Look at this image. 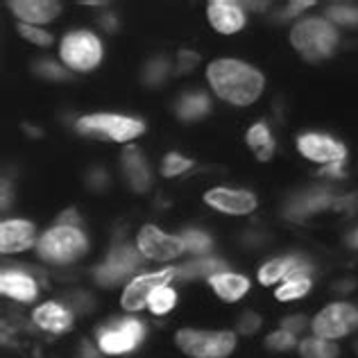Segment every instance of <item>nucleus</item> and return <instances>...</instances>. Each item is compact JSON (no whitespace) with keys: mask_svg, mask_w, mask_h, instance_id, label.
Segmentation results:
<instances>
[{"mask_svg":"<svg viewBox=\"0 0 358 358\" xmlns=\"http://www.w3.org/2000/svg\"><path fill=\"white\" fill-rule=\"evenodd\" d=\"M122 173H125L127 182L131 184V188L138 193L148 191L150 186V171L143 162V157H141L138 150L134 148H127L125 155H122Z\"/></svg>","mask_w":358,"mask_h":358,"instance_id":"21","label":"nucleus"},{"mask_svg":"<svg viewBox=\"0 0 358 358\" xmlns=\"http://www.w3.org/2000/svg\"><path fill=\"white\" fill-rule=\"evenodd\" d=\"M304 322L306 320L304 317H288V320H284V327L281 329H288V331H299V329H304Z\"/></svg>","mask_w":358,"mask_h":358,"instance_id":"34","label":"nucleus"},{"mask_svg":"<svg viewBox=\"0 0 358 358\" xmlns=\"http://www.w3.org/2000/svg\"><path fill=\"white\" fill-rule=\"evenodd\" d=\"M34 243V224L27 220H5L0 224V250L3 254H16L30 250Z\"/></svg>","mask_w":358,"mask_h":358,"instance_id":"17","label":"nucleus"},{"mask_svg":"<svg viewBox=\"0 0 358 358\" xmlns=\"http://www.w3.org/2000/svg\"><path fill=\"white\" fill-rule=\"evenodd\" d=\"M297 150L301 157H306L308 162L322 164L327 168L341 166L345 162V145L338 143L336 138L324 136V134H304L297 138Z\"/></svg>","mask_w":358,"mask_h":358,"instance_id":"11","label":"nucleus"},{"mask_svg":"<svg viewBox=\"0 0 358 358\" xmlns=\"http://www.w3.org/2000/svg\"><path fill=\"white\" fill-rule=\"evenodd\" d=\"M191 166H193L191 159H186V157H182V155L171 152V155H166V159H164L162 173H164V177H177V175L186 173Z\"/></svg>","mask_w":358,"mask_h":358,"instance_id":"30","label":"nucleus"},{"mask_svg":"<svg viewBox=\"0 0 358 358\" xmlns=\"http://www.w3.org/2000/svg\"><path fill=\"white\" fill-rule=\"evenodd\" d=\"M175 277H177V270L175 268H168V270H162V272H150V275L134 277L125 286V290H122V299H120L122 308H125V310H138V308L148 306L150 295H152L157 288L168 286V284H171V279H175Z\"/></svg>","mask_w":358,"mask_h":358,"instance_id":"9","label":"nucleus"},{"mask_svg":"<svg viewBox=\"0 0 358 358\" xmlns=\"http://www.w3.org/2000/svg\"><path fill=\"white\" fill-rule=\"evenodd\" d=\"M204 204L224 215H248L257 209V197L250 191H234V188H211L204 193Z\"/></svg>","mask_w":358,"mask_h":358,"instance_id":"13","label":"nucleus"},{"mask_svg":"<svg viewBox=\"0 0 358 358\" xmlns=\"http://www.w3.org/2000/svg\"><path fill=\"white\" fill-rule=\"evenodd\" d=\"M141 257H143V254H141L136 248H127V245L116 248L109 254L105 266L96 272L98 281L102 286H114L118 281L127 279L129 275H134L136 268L141 266Z\"/></svg>","mask_w":358,"mask_h":358,"instance_id":"12","label":"nucleus"},{"mask_svg":"<svg viewBox=\"0 0 358 358\" xmlns=\"http://www.w3.org/2000/svg\"><path fill=\"white\" fill-rule=\"evenodd\" d=\"M331 204H336L334 202V195H329L324 191L310 193V195H304L297 202L295 213H299V215H310V213H317V211H322V209H329Z\"/></svg>","mask_w":358,"mask_h":358,"instance_id":"24","label":"nucleus"},{"mask_svg":"<svg viewBox=\"0 0 358 358\" xmlns=\"http://www.w3.org/2000/svg\"><path fill=\"white\" fill-rule=\"evenodd\" d=\"M327 16H329V21L338 25H347V27L358 25V9L352 5H331Z\"/></svg>","mask_w":358,"mask_h":358,"instance_id":"29","label":"nucleus"},{"mask_svg":"<svg viewBox=\"0 0 358 358\" xmlns=\"http://www.w3.org/2000/svg\"><path fill=\"white\" fill-rule=\"evenodd\" d=\"M209 284L213 293L224 301H238L250 290V279L243 275H234V272H215L209 277Z\"/></svg>","mask_w":358,"mask_h":358,"instance_id":"20","label":"nucleus"},{"mask_svg":"<svg viewBox=\"0 0 358 358\" xmlns=\"http://www.w3.org/2000/svg\"><path fill=\"white\" fill-rule=\"evenodd\" d=\"M136 250L150 261H171L186 252V243L182 236H171L155 224H145L136 236Z\"/></svg>","mask_w":358,"mask_h":358,"instance_id":"8","label":"nucleus"},{"mask_svg":"<svg viewBox=\"0 0 358 358\" xmlns=\"http://www.w3.org/2000/svg\"><path fill=\"white\" fill-rule=\"evenodd\" d=\"M241 327H243V331H245V334H252L254 329L259 327V317H257V315H252V313H250V315H245Z\"/></svg>","mask_w":358,"mask_h":358,"instance_id":"35","label":"nucleus"},{"mask_svg":"<svg viewBox=\"0 0 358 358\" xmlns=\"http://www.w3.org/2000/svg\"><path fill=\"white\" fill-rule=\"evenodd\" d=\"M310 290V277H299V279H286L284 284L277 288L275 297L279 301H290V299H299L304 297Z\"/></svg>","mask_w":358,"mask_h":358,"instance_id":"26","label":"nucleus"},{"mask_svg":"<svg viewBox=\"0 0 358 358\" xmlns=\"http://www.w3.org/2000/svg\"><path fill=\"white\" fill-rule=\"evenodd\" d=\"M32 322L48 334H64L73 327V313L57 301H48L34 308Z\"/></svg>","mask_w":358,"mask_h":358,"instance_id":"18","label":"nucleus"},{"mask_svg":"<svg viewBox=\"0 0 358 358\" xmlns=\"http://www.w3.org/2000/svg\"><path fill=\"white\" fill-rule=\"evenodd\" d=\"M290 41L310 62L329 57L338 45V30L329 18H306L293 27Z\"/></svg>","mask_w":358,"mask_h":358,"instance_id":"2","label":"nucleus"},{"mask_svg":"<svg viewBox=\"0 0 358 358\" xmlns=\"http://www.w3.org/2000/svg\"><path fill=\"white\" fill-rule=\"evenodd\" d=\"M177 304V293L171 288V286H162V288H157L152 295H150L148 299V308L152 310L155 315H164L168 313L173 306Z\"/></svg>","mask_w":358,"mask_h":358,"instance_id":"25","label":"nucleus"},{"mask_svg":"<svg viewBox=\"0 0 358 358\" xmlns=\"http://www.w3.org/2000/svg\"><path fill=\"white\" fill-rule=\"evenodd\" d=\"M224 263L222 261H215V259H202V261H195V263H188V266L179 268L177 270V277L184 275V277H200V275H206L211 277L215 272H222Z\"/></svg>","mask_w":358,"mask_h":358,"instance_id":"27","label":"nucleus"},{"mask_svg":"<svg viewBox=\"0 0 358 358\" xmlns=\"http://www.w3.org/2000/svg\"><path fill=\"white\" fill-rule=\"evenodd\" d=\"M248 145L254 150V155H257L261 162H268L272 157V152H275V138H272V131L268 129L266 122H257V125L250 127Z\"/></svg>","mask_w":358,"mask_h":358,"instance_id":"22","label":"nucleus"},{"mask_svg":"<svg viewBox=\"0 0 358 358\" xmlns=\"http://www.w3.org/2000/svg\"><path fill=\"white\" fill-rule=\"evenodd\" d=\"M352 243H354V245H356V248H358V231H356V234H354V236H352Z\"/></svg>","mask_w":358,"mask_h":358,"instance_id":"37","label":"nucleus"},{"mask_svg":"<svg viewBox=\"0 0 358 358\" xmlns=\"http://www.w3.org/2000/svg\"><path fill=\"white\" fill-rule=\"evenodd\" d=\"M266 345H268V350L288 352V350H293V347L297 345V341H295V334L293 331H288V329H279V331L268 336Z\"/></svg>","mask_w":358,"mask_h":358,"instance_id":"31","label":"nucleus"},{"mask_svg":"<svg viewBox=\"0 0 358 358\" xmlns=\"http://www.w3.org/2000/svg\"><path fill=\"white\" fill-rule=\"evenodd\" d=\"M18 34H21L25 41H30L34 45H50L52 43V36L45 30H41V27H36V25L18 23Z\"/></svg>","mask_w":358,"mask_h":358,"instance_id":"32","label":"nucleus"},{"mask_svg":"<svg viewBox=\"0 0 358 358\" xmlns=\"http://www.w3.org/2000/svg\"><path fill=\"white\" fill-rule=\"evenodd\" d=\"M59 59L75 73H89L102 62V41L89 30H73L62 39Z\"/></svg>","mask_w":358,"mask_h":358,"instance_id":"4","label":"nucleus"},{"mask_svg":"<svg viewBox=\"0 0 358 358\" xmlns=\"http://www.w3.org/2000/svg\"><path fill=\"white\" fill-rule=\"evenodd\" d=\"M308 7H313V3H293L290 5V12H288V16H297L299 12H304V9H308Z\"/></svg>","mask_w":358,"mask_h":358,"instance_id":"36","label":"nucleus"},{"mask_svg":"<svg viewBox=\"0 0 358 358\" xmlns=\"http://www.w3.org/2000/svg\"><path fill=\"white\" fill-rule=\"evenodd\" d=\"M310 327H313L317 338L338 341V338H345L352 329L358 327V308L345 304V301H336V304H329L320 310Z\"/></svg>","mask_w":358,"mask_h":358,"instance_id":"7","label":"nucleus"},{"mask_svg":"<svg viewBox=\"0 0 358 358\" xmlns=\"http://www.w3.org/2000/svg\"><path fill=\"white\" fill-rule=\"evenodd\" d=\"M341 350L334 341H327V338H306V341L299 343V356L301 358H338Z\"/></svg>","mask_w":358,"mask_h":358,"instance_id":"23","label":"nucleus"},{"mask_svg":"<svg viewBox=\"0 0 358 358\" xmlns=\"http://www.w3.org/2000/svg\"><path fill=\"white\" fill-rule=\"evenodd\" d=\"M206 18H209V23L215 32L220 34H236L245 27V12L238 3H231V0H213L206 7Z\"/></svg>","mask_w":358,"mask_h":358,"instance_id":"14","label":"nucleus"},{"mask_svg":"<svg viewBox=\"0 0 358 358\" xmlns=\"http://www.w3.org/2000/svg\"><path fill=\"white\" fill-rule=\"evenodd\" d=\"M299 277H310V266L299 257L272 259L259 270V281L263 286H272V284H279V281L299 279Z\"/></svg>","mask_w":358,"mask_h":358,"instance_id":"15","label":"nucleus"},{"mask_svg":"<svg viewBox=\"0 0 358 358\" xmlns=\"http://www.w3.org/2000/svg\"><path fill=\"white\" fill-rule=\"evenodd\" d=\"M141 341H143V324L138 320H122L120 324L107 327L98 334L100 350L111 356L136 350Z\"/></svg>","mask_w":358,"mask_h":358,"instance_id":"10","label":"nucleus"},{"mask_svg":"<svg viewBox=\"0 0 358 358\" xmlns=\"http://www.w3.org/2000/svg\"><path fill=\"white\" fill-rule=\"evenodd\" d=\"M0 293L16 301H23V304H30L36 297V281L30 275H25V272L5 270L0 275Z\"/></svg>","mask_w":358,"mask_h":358,"instance_id":"19","label":"nucleus"},{"mask_svg":"<svg viewBox=\"0 0 358 358\" xmlns=\"http://www.w3.org/2000/svg\"><path fill=\"white\" fill-rule=\"evenodd\" d=\"M9 9L25 25L50 23L62 14V5L55 0H14V3H9Z\"/></svg>","mask_w":358,"mask_h":358,"instance_id":"16","label":"nucleus"},{"mask_svg":"<svg viewBox=\"0 0 358 358\" xmlns=\"http://www.w3.org/2000/svg\"><path fill=\"white\" fill-rule=\"evenodd\" d=\"M177 347L191 358H227L236 347V336L231 331H197L182 329L177 331Z\"/></svg>","mask_w":358,"mask_h":358,"instance_id":"6","label":"nucleus"},{"mask_svg":"<svg viewBox=\"0 0 358 358\" xmlns=\"http://www.w3.org/2000/svg\"><path fill=\"white\" fill-rule=\"evenodd\" d=\"M209 111V100H206L202 93H193V96H188L182 100V105H179V116L191 120V118H197Z\"/></svg>","mask_w":358,"mask_h":358,"instance_id":"28","label":"nucleus"},{"mask_svg":"<svg viewBox=\"0 0 358 358\" xmlns=\"http://www.w3.org/2000/svg\"><path fill=\"white\" fill-rule=\"evenodd\" d=\"M39 257L55 266H66V263L78 261L87 252V238L84 234L73 227V224H57L50 231H45L36 243Z\"/></svg>","mask_w":358,"mask_h":358,"instance_id":"3","label":"nucleus"},{"mask_svg":"<svg viewBox=\"0 0 358 358\" xmlns=\"http://www.w3.org/2000/svg\"><path fill=\"white\" fill-rule=\"evenodd\" d=\"M182 238L186 243V250L193 252V254H204L211 248V238L202 231H186Z\"/></svg>","mask_w":358,"mask_h":358,"instance_id":"33","label":"nucleus"},{"mask_svg":"<svg viewBox=\"0 0 358 358\" xmlns=\"http://www.w3.org/2000/svg\"><path fill=\"white\" fill-rule=\"evenodd\" d=\"M206 82L220 100L236 107L254 105L266 87L263 75L241 59H215L206 66Z\"/></svg>","mask_w":358,"mask_h":358,"instance_id":"1","label":"nucleus"},{"mask_svg":"<svg viewBox=\"0 0 358 358\" xmlns=\"http://www.w3.org/2000/svg\"><path fill=\"white\" fill-rule=\"evenodd\" d=\"M78 129L87 136L107 138L111 143H129L145 131V125L136 118L118 114H91L78 120Z\"/></svg>","mask_w":358,"mask_h":358,"instance_id":"5","label":"nucleus"}]
</instances>
